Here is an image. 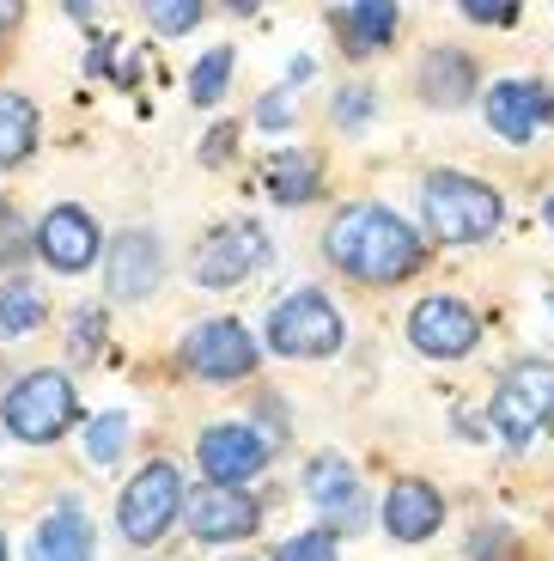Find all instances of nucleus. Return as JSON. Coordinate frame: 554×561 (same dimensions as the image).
Returning <instances> with one entry per match:
<instances>
[{"mask_svg": "<svg viewBox=\"0 0 554 561\" xmlns=\"http://www.w3.org/2000/svg\"><path fill=\"white\" fill-rule=\"evenodd\" d=\"M330 263H342L354 280H372V287H390V280L402 275H415L420 268V239H415V226L402 220V214L390 208H347L335 214L330 226Z\"/></svg>", "mask_w": 554, "mask_h": 561, "instance_id": "f257e3e1", "label": "nucleus"}, {"mask_svg": "<svg viewBox=\"0 0 554 561\" xmlns=\"http://www.w3.org/2000/svg\"><path fill=\"white\" fill-rule=\"evenodd\" d=\"M499 196L482 178H463V171H432L427 178V226L445 244H482L499 226Z\"/></svg>", "mask_w": 554, "mask_h": 561, "instance_id": "f03ea898", "label": "nucleus"}, {"mask_svg": "<svg viewBox=\"0 0 554 561\" xmlns=\"http://www.w3.org/2000/svg\"><path fill=\"white\" fill-rule=\"evenodd\" d=\"M73 379L68 373H31L7 391V427H13L25 446H49L73 427Z\"/></svg>", "mask_w": 554, "mask_h": 561, "instance_id": "7ed1b4c3", "label": "nucleus"}, {"mask_svg": "<svg viewBox=\"0 0 554 561\" xmlns=\"http://www.w3.org/2000/svg\"><path fill=\"white\" fill-rule=\"evenodd\" d=\"M268 348H275V354H299V360H323V354L342 348V311H335L318 287L280 299L275 318H268Z\"/></svg>", "mask_w": 554, "mask_h": 561, "instance_id": "20e7f679", "label": "nucleus"}, {"mask_svg": "<svg viewBox=\"0 0 554 561\" xmlns=\"http://www.w3.org/2000/svg\"><path fill=\"white\" fill-rule=\"evenodd\" d=\"M554 421V366L549 360H518L494 391V427L506 446H524L536 427Z\"/></svg>", "mask_w": 554, "mask_h": 561, "instance_id": "39448f33", "label": "nucleus"}, {"mask_svg": "<svg viewBox=\"0 0 554 561\" xmlns=\"http://www.w3.org/2000/svg\"><path fill=\"white\" fill-rule=\"evenodd\" d=\"M183 513V477L177 463H147L135 482L123 489V506H116V525H123L128 543H159L171 531V519Z\"/></svg>", "mask_w": 554, "mask_h": 561, "instance_id": "423d86ee", "label": "nucleus"}, {"mask_svg": "<svg viewBox=\"0 0 554 561\" xmlns=\"http://www.w3.org/2000/svg\"><path fill=\"white\" fill-rule=\"evenodd\" d=\"M263 263H268V232L256 220H232V226H220L213 239H201V251H195V280H201V287H238V280H250Z\"/></svg>", "mask_w": 554, "mask_h": 561, "instance_id": "0eeeda50", "label": "nucleus"}, {"mask_svg": "<svg viewBox=\"0 0 554 561\" xmlns=\"http://www.w3.org/2000/svg\"><path fill=\"white\" fill-rule=\"evenodd\" d=\"M183 360H189L195 379L232 385V379H244L250 366H256V342L244 336V323H238V318H208V323H195V330H189Z\"/></svg>", "mask_w": 554, "mask_h": 561, "instance_id": "6e6552de", "label": "nucleus"}, {"mask_svg": "<svg viewBox=\"0 0 554 561\" xmlns=\"http://www.w3.org/2000/svg\"><path fill=\"white\" fill-rule=\"evenodd\" d=\"M475 336H482V323H475V311L458 306V299H420L415 318H408V342H415L420 354H432V360L470 354Z\"/></svg>", "mask_w": 554, "mask_h": 561, "instance_id": "1a4fd4ad", "label": "nucleus"}, {"mask_svg": "<svg viewBox=\"0 0 554 561\" xmlns=\"http://www.w3.org/2000/svg\"><path fill=\"white\" fill-rule=\"evenodd\" d=\"M183 519H189V531L201 543H238V537H250L263 525V506L238 489H201L195 501H183Z\"/></svg>", "mask_w": 554, "mask_h": 561, "instance_id": "9d476101", "label": "nucleus"}, {"mask_svg": "<svg viewBox=\"0 0 554 561\" xmlns=\"http://www.w3.org/2000/svg\"><path fill=\"white\" fill-rule=\"evenodd\" d=\"M305 489H311V501L323 506L330 537H335V531H354V525H366V489H360V477H354V463H347V458L323 451V458L305 470Z\"/></svg>", "mask_w": 554, "mask_h": 561, "instance_id": "9b49d317", "label": "nucleus"}, {"mask_svg": "<svg viewBox=\"0 0 554 561\" xmlns=\"http://www.w3.org/2000/svg\"><path fill=\"white\" fill-rule=\"evenodd\" d=\"M554 116V99H549V85L536 80H499L494 92H487V128H494L499 140H530L536 128H549Z\"/></svg>", "mask_w": 554, "mask_h": 561, "instance_id": "f8f14e48", "label": "nucleus"}, {"mask_svg": "<svg viewBox=\"0 0 554 561\" xmlns=\"http://www.w3.org/2000/svg\"><path fill=\"white\" fill-rule=\"evenodd\" d=\"M37 251H43V263L49 268H61V275H80V268H92V256H97V226H92V214L85 208H49L43 214V226H37Z\"/></svg>", "mask_w": 554, "mask_h": 561, "instance_id": "ddd939ff", "label": "nucleus"}, {"mask_svg": "<svg viewBox=\"0 0 554 561\" xmlns=\"http://www.w3.org/2000/svg\"><path fill=\"white\" fill-rule=\"evenodd\" d=\"M268 463V446L250 427H208L201 434V470H208V489H238Z\"/></svg>", "mask_w": 554, "mask_h": 561, "instance_id": "4468645a", "label": "nucleus"}, {"mask_svg": "<svg viewBox=\"0 0 554 561\" xmlns=\"http://www.w3.org/2000/svg\"><path fill=\"white\" fill-rule=\"evenodd\" d=\"M165 275V256H159L153 232H123L111 244V294L116 299H147Z\"/></svg>", "mask_w": 554, "mask_h": 561, "instance_id": "2eb2a0df", "label": "nucleus"}, {"mask_svg": "<svg viewBox=\"0 0 554 561\" xmlns=\"http://www.w3.org/2000/svg\"><path fill=\"white\" fill-rule=\"evenodd\" d=\"M384 525H390V537H402V543L432 537L445 525L439 489H427V482H396V489H390V501H384Z\"/></svg>", "mask_w": 554, "mask_h": 561, "instance_id": "dca6fc26", "label": "nucleus"}, {"mask_svg": "<svg viewBox=\"0 0 554 561\" xmlns=\"http://www.w3.org/2000/svg\"><path fill=\"white\" fill-rule=\"evenodd\" d=\"M31 561H92V519L73 501H61L31 537Z\"/></svg>", "mask_w": 554, "mask_h": 561, "instance_id": "f3484780", "label": "nucleus"}, {"mask_svg": "<svg viewBox=\"0 0 554 561\" xmlns=\"http://www.w3.org/2000/svg\"><path fill=\"white\" fill-rule=\"evenodd\" d=\"M37 147V111L19 92H0V165H19V159Z\"/></svg>", "mask_w": 554, "mask_h": 561, "instance_id": "a211bd4d", "label": "nucleus"}, {"mask_svg": "<svg viewBox=\"0 0 554 561\" xmlns=\"http://www.w3.org/2000/svg\"><path fill=\"white\" fill-rule=\"evenodd\" d=\"M263 183H268V196H275V202H311V196H318V159L275 153L263 165Z\"/></svg>", "mask_w": 554, "mask_h": 561, "instance_id": "6ab92c4d", "label": "nucleus"}, {"mask_svg": "<svg viewBox=\"0 0 554 561\" xmlns=\"http://www.w3.org/2000/svg\"><path fill=\"white\" fill-rule=\"evenodd\" d=\"M470 85H475L470 61L451 56V49H439V56L420 68V92H427L432 104H463V99H470Z\"/></svg>", "mask_w": 554, "mask_h": 561, "instance_id": "aec40b11", "label": "nucleus"}, {"mask_svg": "<svg viewBox=\"0 0 554 561\" xmlns=\"http://www.w3.org/2000/svg\"><path fill=\"white\" fill-rule=\"evenodd\" d=\"M396 7H390V0H372V7H347L342 13V31H347V43H354V49H378V43L390 37V31H396Z\"/></svg>", "mask_w": 554, "mask_h": 561, "instance_id": "412c9836", "label": "nucleus"}, {"mask_svg": "<svg viewBox=\"0 0 554 561\" xmlns=\"http://www.w3.org/2000/svg\"><path fill=\"white\" fill-rule=\"evenodd\" d=\"M37 323H43V294L31 280H7V287H0V330H7V336H25Z\"/></svg>", "mask_w": 554, "mask_h": 561, "instance_id": "4be33fe9", "label": "nucleus"}, {"mask_svg": "<svg viewBox=\"0 0 554 561\" xmlns=\"http://www.w3.org/2000/svg\"><path fill=\"white\" fill-rule=\"evenodd\" d=\"M123 446H128V415L123 409H111V415H97L92 427H85V458L92 463H116Z\"/></svg>", "mask_w": 554, "mask_h": 561, "instance_id": "5701e85b", "label": "nucleus"}, {"mask_svg": "<svg viewBox=\"0 0 554 561\" xmlns=\"http://www.w3.org/2000/svg\"><path fill=\"white\" fill-rule=\"evenodd\" d=\"M232 85V49H213V56L195 61V80H189V99L195 104H213Z\"/></svg>", "mask_w": 554, "mask_h": 561, "instance_id": "b1692460", "label": "nucleus"}, {"mask_svg": "<svg viewBox=\"0 0 554 561\" xmlns=\"http://www.w3.org/2000/svg\"><path fill=\"white\" fill-rule=\"evenodd\" d=\"M147 19H153L159 31H171V37H177V31L201 25V7H195V0H153V7H147Z\"/></svg>", "mask_w": 554, "mask_h": 561, "instance_id": "393cba45", "label": "nucleus"}, {"mask_svg": "<svg viewBox=\"0 0 554 561\" xmlns=\"http://www.w3.org/2000/svg\"><path fill=\"white\" fill-rule=\"evenodd\" d=\"M275 561H335V537L330 531H305V537H292V543H280Z\"/></svg>", "mask_w": 554, "mask_h": 561, "instance_id": "a878e982", "label": "nucleus"}, {"mask_svg": "<svg viewBox=\"0 0 554 561\" xmlns=\"http://www.w3.org/2000/svg\"><path fill=\"white\" fill-rule=\"evenodd\" d=\"M19 251H25V220L13 208H0V263H13Z\"/></svg>", "mask_w": 554, "mask_h": 561, "instance_id": "bb28decb", "label": "nucleus"}, {"mask_svg": "<svg viewBox=\"0 0 554 561\" xmlns=\"http://www.w3.org/2000/svg\"><path fill=\"white\" fill-rule=\"evenodd\" d=\"M463 19H482V25H499V19H518L512 0H463Z\"/></svg>", "mask_w": 554, "mask_h": 561, "instance_id": "cd10ccee", "label": "nucleus"}, {"mask_svg": "<svg viewBox=\"0 0 554 561\" xmlns=\"http://www.w3.org/2000/svg\"><path fill=\"white\" fill-rule=\"evenodd\" d=\"M335 111H342V123H366V116H372V99H366V92H342Z\"/></svg>", "mask_w": 554, "mask_h": 561, "instance_id": "c85d7f7f", "label": "nucleus"}, {"mask_svg": "<svg viewBox=\"0 0 554 561\" xmlns=\"http://www.w3.org/2000/svg\"><path fill=\"white\" fill-rule=\"evenodd\" d=\"M7 19H13V7H0V37H7Z\"/></svg>", "mask_w": 554, "mask_h": 561, "instance_id": "c756f323", "label": "nucleus"}, {"mask_svg": "<svg viewBox=\"0 0 554 561\" xmlns=\"http://www.w3.org/2000/svg\"><path fill=\"white\" fill-rule=\"evenodd\" d=\"M542 214H549V226H554V196H549V208H542Z\"/></svg>", "mask_w": 554, "mask_h": 561, "instance_id": "7c9ffc66", "label": "nucleus"}, {"mask_svg": "<svg viewBox=\"0 0 554 561\" xmlns=\"http://www.w3.org/2000/svg\"><path fill=\"white\" fill-rule=\"evenodd\" d=\"M0 561H7V543H0Z\"/></svg>", "mask_w": 554, "mask_h": 561, "instance_id": "2f4dec72", "label": "nucleus"}]
</instances>
